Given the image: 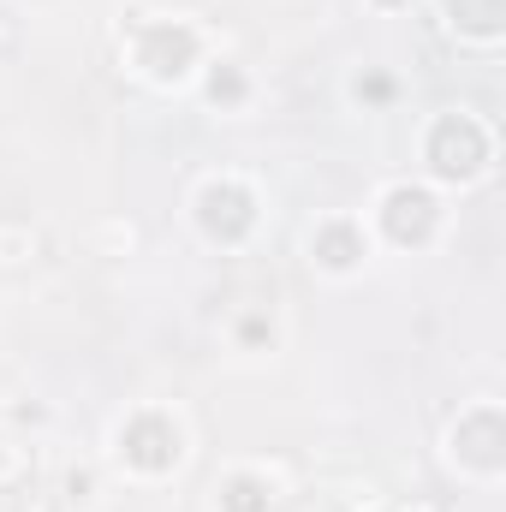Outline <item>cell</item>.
<instances>
[{
    "label": "cell",
    "instance_id": "cell-1",
    "mask_svg": "<svg viewBox=\"0 0 506 512\" xmlns=\"http://www.w3.org/2000/svg\"><path fill=\"white\" fill-rule=\"evenodd\" d=\"M429 155H435V167H441L447 179H465V173L483 167V131L471 126V120H441Z\"/></svg>",
    "mask_w": 506,
    "mask_h": 512
},
{
    "label": "cell",
    "instance_id": "cell-2",
    "mask_svg": "<svg viewBox=\"0 0 506 512\" xmlns=\"http://www.w3.org/2000/svg\"><path fill=\"white\" fill-rule=\"evenodd\" d=\"M126 453L143 465V471H161V465H173L179 435H173L161 417H143V423H131V429H126Z\"/></svg>",
    "mask_w": 506,
    "mask_h": 512
},
{
    "label": "cell",
    "instance_id": "cell-3",
    "mask_svg": "<svg viewBox=\"0 0 506 512\" xmlns=\"http://www.w3.org/2000/svg\"><path fill=\"white\" fill-rule=\"evenodd\" d=\"M387 227H393L399 245H405V239H423V233L435 227V203H429L423 191H393V197H387Z\"/></svg>",
    "mask_w": 506,
    "mask_h": 512
},
{
    "label": "cell",
    "instance_id": "cell-4",
    "mask_svg": "<svg viewBox=\"0 0 506 512\" xmlns=\"http://www.w3.org/2000/svg\"><path fill=\"white\" fill-rule=\"evenodd\" d=\"M191 30H155L149 42H143V66L155 72V78H179L185 72V60H191Z\"/></svg>",
    "mask_w": 506,
    "mask_h": 512
},
{
    "label": "cell",
    "instance_id": "cell-5",
    "mask_svg": "<svg viewBox=\"0 0 506 512\" xmlns=\"http://www.w3.org/2000/svg\"><path fill=\"white\" fill-rule=\"evenodd\" d=\"M203 221H209V233H221V227H227V233H245V227H251V197L233 191V185H227V191L215 185V191L203 197Z\"/></svg>",
    "mask_w": 506,
    "mask_h": 512
},
{
    "label": "cell",
    "instance_id": "cell-6",
    "mask_svg": "<svg viewBox=\"0 0 506 512\" xmlns=\"http://www.w3.org/2000/svg\"><path fill=\"white\" fill-rule=\"evenodd\" d=\"M453 12H459V24H471V30H495V24H501V0H453Z\"/></svg>",
    "mask_w": 506,
    "mask_h": 512
},
{
    "label": "cell",
    "instance_id": "cell-7",
    "mask_svg": "<svg viewBox=\"0 0 506 512\" xmlns=\"http://www.w3.org/2000/svg\"><path fill=\"white\" fill-rule=\"evenodd\" d=\"M322 251H328V262H334V268H346V262L358 256V245H352V233H346V227H334V233L322 239Z\"/></svg>",
    "mask_w": 506,
    "mask_h": 512
},
{
    "label": "cell",
    "instance_id": "cell-8",
    "mask_svg": "<svg viewBox=\"0 0 506 512\" xmlns=\"http://www.w3.org/2000/svg\"><path fill=\"white\" fill-rule=\"evenodd\" d=\"M227 507L233 512H262V489H256V483H233V489H227Z\"/></svg>",
    "mask_w": 506,
    "mask_h": 512
}]
</instances>
